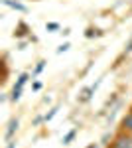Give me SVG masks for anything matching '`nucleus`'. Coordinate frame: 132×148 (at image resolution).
I'll return each instance as SVG.
<instances>
[{
  "label": "nucleus",
  "mask_w": 132,
  "mask_h": 148,
  "mask_svg": "<svg viewBox=\"0 0 132 148\" xmlns=\"http://www.w3.org/2000/svg\"><path fill=\"white\" fill-rule=\"evenodd\" d=\"M55 113H57V107H53V109H51V111H49V113H45V123H47V121H51V119H53L55 116Z\"/></svg>",
  "instance_id": "1a4fd4ad"
},
{
  "label": "nucleus",
  "mask_w": 132,
  "mask_h": 148,
  "mask_svg": "<svg viewBox=\"0 0 132 148\" xmlns=\"http://www.w3.org/2000/svg\"><path fill=\"white\" fill-rule=\"evenodd\" d=\"M20 97H22V89L14 87V89H12V93H10V99H12L14 103H16V101H20Z\"/></svg>",
  "instance_id": "6e6552de"
},
{
  "label": "nucleus",
  "mask_w": 132,
  "mask_h": 148,
  "mask_svg": "<svg viewBox=\"0 0 132 148\" xmlns=\"http://www.w3.org/2000/svg\"><path fill=\"white\" fill-rule=\"evenodd\" d=\"M40 89H42V83L36 81V83H34V91H40Z\"/></svg>",
  "instance_id": "2eb2a0df"
},
{
  "label": "nucleus",
  "mask_w": 132,
  "mask_h": 148,
  "mask_svg": "<svg viewBox=\"0 0 132 148\" xmlns=\"http://www.w3.org/2000/svg\"><path fill=\"white\" fill-rule=\"evenodd\" d=\"M118 130H124V132H132V111L126 113L120 121V128Z\"/></svg>",
  "instance_id": "f03ea898"
},
{
  "label": "nucleus",
  "mask_w": 132,
  "mask_h": 148,
  "mask_svg": "<svg viewBox=\"0 0 132 148\" xmlns=\"http://www.w3.org/2000/svg\"><path fill=\"white\" fill-rule=\"evenodd\" d=\"M44 67H45V61H40V63L36 65V75H38V73H42V71H44Z\"/></svg>",
  "instance_id": "9b49d317"
},
{
  "label": "nucleus",
  "mask_w": 132,
  "mask_h": 148,
  "mask_svg": "<svg viewBox=\"0 0 132 148\" xmlns=\"http://www.w3.org/2000/svg\"><path fill=\"white\" fill-rule=\"evenodd\" d=\"M69 47H71L69 44H61V46L57 47V53H63V51H67V49H69Z\"/></svg>",
  "instance_id": "f8f14e48"
},
{
  "label": "nucleus",
  "mask_w": 132,
  "mask_h": 148,
  "mask_svg": "<svg viewBox=\"0 0 132 148\" xmlns=\"http://www.w3.org/2000/svg\"><path fill=\"white\" fill-rule=\"evenodd\" d=\"M18 125H20L18 119H12L10 123H8V128H6V140H10V138L14 136V132L18 130Z\"/></svg>",
  "instance_id": "7ed1b4c3"
},
{
  "label": "nucleus",
  "mask_w": 132,
  "mask_h": 148,
  "mask_svg": "<svg viewBox=\"0 0 132 148\" xmlns=\"http://www.w3.org/2000/svg\"><path fill=\"white\" fill-rule=\"evenodd\" d=\"M116 99H118V97H116V95H112L109 101H107V105H114V103H116Z\"/></svg>",
  "instance_id": "ddd939ff"
},
{
  "label": "nucleus",
  "mask_w": 132,
  "mask_h": 148,
  "mask_svg": "<svg viewBox=\"0 0 132 148\" xmlns=\"http://www.w3.org/2000/svg\"><path fill=\"white\" fill-rule=\"evenodd\" d=\"M130 111H132V107H130Z\"/></svg>",
  "instance_id": "a211bd4d"
},
{
  "label": "nucleus",
  "mask_w": 132,
  "mask_h": 148,
  "mask_svg": "<svg viewBox=\"0 0 132 148\" xmlns=\"http://www.w3.org/2000/svg\"><path fill=\"white\" fill-rule=\"evenodd\" d=\"M99 85H101V81H97L95 85H91V87H87V89L83 91V97H81V101H89V99L93 97V93H95V89H97Z\"/></svg>",
  "instance_id": "20e7f679"
},
{
  "label": "nucleus",
  "mask_w": 132,
  "mask_h": 148,
  "mask_svg": "<svg viewBox=\"0 0 132 148\" xmlns=\"http://www.w3.org/2000/svg\"><path fill=\"white\" fill-rule=\"evenodd\" d=\"M45 28H47L49 32H55V30H59V24H57V22H49Z\"/></svg>",
  "instance_id": "9d476101"
},
{
  "label": "nucleus",
  "mask_w": 132,
  "mask_h": 148,
  "mask_svg": "<svg viewBox=\"0 0 132 148\" xmlns=\"http://www.w3.org/2000/svg\"><path fill=\"white\" fill-rule=\"evenodd\" d=\"M109 148H132V132L118 130V132L112 136Z\"/></svg>",
  "instance_id": "f257e3e1"
},
{
  "label": "nucleus",
  "mask_w": 132,
  "mask_h": 148,
  "mask_svg": "<svg viewBox=\"0 0 132 148\" xmlns=\"http://www.w3.org/2000/svg\"><path fill=\"white\" fill-rule=\"evenodd\" d=\"M28 77H30L28 73H22V75L18 77V81H16V85H14V87H18V89H22L24 85H26V81H28Z\"/></svg>",
  "instance_id": "0eeeda50"
},
{
  "label": "nucleus",
  "mask_w": 132,
  "mask_h": 148,
  "mask_svg": "<svg viewBox=\"0 0 132 148\" xmlns=\"http://www.w3.org/2000/svg\"><path fill=\"white\" fill-rule=\"evenodd\" d=\"M14 146H16V144H14V142H10V144H8L6 148H14Z\"/></svg>",
  "instance_id": "dca6fc26"
},
{
  "label": "nucleus",
  "mask_w": 132,
  "mask_h": 148,
  "mask_svg": "<svg viewBox=\"0 0 132 148\" xmlns=\"http://www.w3.org/2000/svg\"><path fill=\"white\" fill-rule=\"evenodd\" d=\"M6 6H10V8H14V10H18V12H26V6L24 4H20V2H14V0H2Z\"/></svg>",
  "instance_id": "39448f33"
},
{
  "label": "nucleus",
  "mask_w": 132,
  "mask_h": 148,
  "mask_svg": "<svg viewBox=\"0 0 132 148\" xmlns=\"http://www.w3.org/2000/svg\"><path fill=\"white\" fill-rule=\"evenodd\" d=\"M75 134H77V128H73V130H69L65 136H63V144H71V140L75 138Z\"/></svg>",
  "instance_id": "423d86ee"
},
{
  "label": "nucleus",
  "mask_w": 132,
  "mask_h": 148,
  "mask_svg": "<svg viewBox=\"0 0 132 148\" xmlns=\"http://www.w3.org/2000/svg\"><path fill=\"white\" fill-rule=\"evenodd\" d=\"M87 148H97V144H89V146Z\"/></svg>",
  "instance_id": "f3484780"
},
{
  "label": "nucleus",
  "mask_w": 132,
  "mask_h": 148,
  "mask_svg": "<svg viewBox=\"0 0 132 148\" xmlns=\"http://www.w3.org/2000/svg\"><path fill=\"white\" fill-rule=\"evenodd\" d=\"M130 51H132V40L128 42V46L124 47V53H130Z\"/></svg>",
  "instance_id": "4468645a"
}]
</instances>
